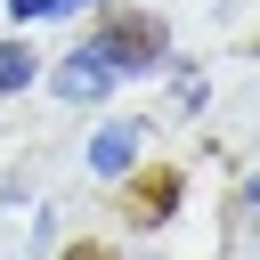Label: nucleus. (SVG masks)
Returning a JSON list of instances; mask_svg holds the SVG:
<instances>
[{"mask_svg":"<svg viewBox=\"0 0 260 260\" xmlns=\"http://www.w3.org/2000/svg\"><path fill=\"white\" fill-rule=\"evenodd\" d=\"M89 41L106 49V65H114L122 81H130V73H154V65L171 57V32H162V16H154V8H114Z\"/></svg>","mask_w":260,"mask_h":260,"instance_id":"f257e3e1","label":"nucleus"},{"mask_svg":"<svg viewBox=\"0 0 260 260\" xmlns=\"http://www.w3.org/2000/svg\"><path fill=\"white\" fill-rule=\"evenodd\" d=\"M122 179H130V187H122V219H130V228H162V219L179 211V171H171V162H146V171L130 162Z\"/></svg>","mask_w":260,"mask_h":260,"instance_id":"f03ea898","label":"nucleus"},{"mask_svg":"<svg viewBox=\"0 0 260 260\" xmlns=\"http://www.w3.org/2000/svg\"><path fill=\"white\" fill-rule=\"evenodd\" d=\"M114 81H122V73L106 65V49H98V41H81V49H65V57H57V73H49V89H57L65 106H98V98H106Z\"/></svg>","mask_w":260,"mask_h":260,"instance_id":"7ed1b4c3","label":"nucleus"},{"mask_svg":"<svg viewBox=\"0 0 260 260\" xmlns=\"http://www.w3.org/2000/svg\"><path fill=\"white\" fill-rule=\"evenodd\" d=\"M130 162H146V122H130V114L98 122V138H89V171H98V179H122Z\"/></svg>","mask_w":260,"mask_h":260,"instance_id":"20e7f679","label":"nucleus"},{"mask_svg":"<svg viewBox=\"0 0 260 260\" xmlns=\"http://www.w3.org/2000/svg\"><path fill=\"white\" fill-rule=\"evenodd\" d=\"M32 73H41V57H32L24 41H0V89H24Z\"/></svg>","mask_w":260,"mask_h":260,"instance_id":"39448f33","label":"nucleus"},{"mask_svg":"<svg viewBox=\"0 0 260 260\" xmlns=\"http://www.w3.org/2000/svg\"><path fill=\"white\" fill-rule=\"evenodd\" d=\"M57 8H65V0H8V16H24V24H32V16H57Z\"/></svg>","mask_w":260,"mask_h":260,"instance_id":"423d86ee","label":"nucleus"},{"mask_svg":"<svg viewBox=\"0 0 260 260\" xmlns=\"http://www.w3.org/2000/svg\"><path fill=\"white\" fill-rule=\"evenodd\" d=\"M65 260H114V252H106V244H73Z\"/></svg>","mask_w":260,"mask_h":260,"instance_id":"0eeeda50","label":"nucleus"},{"mask_svg":"<svg viewBox=\"0 0 260 260\" xmlns=\"http://www.w3.org/2000/svg\"><path fill=\"white\" fill-rule=\"evenodd\" d=\"M65 8H106V0H65Z\"/></svg>","mask_w":260,"mask_h":260,"instance_id":"6e6552de","label":"nucleus"}]
</instances>
